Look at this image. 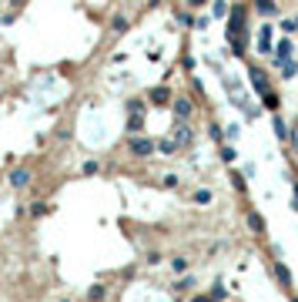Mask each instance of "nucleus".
<instances>
[{
  "label": "nucleus",
  "mask_w": 298,
  "mask_h": 302,
  "mask_svg": "<svg viewBox=\"0 0 298 302\" xmlns=\"http://www.w3.org/2000/svg\"><path fill=\"white\" fill-rule=\"evenodd\" d=\"M248 78H252V88L258 91V98H265V94H272V88H268V71L258 64H248Z\"/></svg>",
  "instance_id": "f257e3e1"
},
{
  "label": "nucleus",
  "mask_w": 298,
  "mask_h": 302,
  "mask_svg": "<svg viewBox=\"0 0 298 302\" xmlns=\"http://www.w3.org/2000/svg\"><path fill=\"white\" fill-rule=\"evenodd\" d=\"M30 181H34V171L27 165H20V168H14V171H10V188L14 191H24Z\"/></svg>",
  "instance_id": "f03ea898"
},
{
  "label": "nucleus",
  "mask_w": 298,
  "mask_h": 302,
  "mask_svg": "<svg viewBox=\"0 0 298 302\" xmlns=\"http://www.w3.org/2000/svg\"><path fill=\"white\" fill-rule=\"evenodd\" d=\"M128 148H131V155H138V158H148V155H154V141H151V138H144V134L131 138V141H128Z\"/></svg>",
  "instance_id": "7ed1b4c3"
},
{
  "label": "nucleus",
  "mask_w": 298,
  "mask_h": 302,
  "mask_svg": "<svg viewBox=\"0 0 298 302\" xmlns=\"http://www.w3.org/2000/svg\"><path fill=\"white\" fill-rule=\"evenodd\" d=\"M171 108H174L178 121H191V118H194V101H191V98H174Z\"/></svg>",
  "instance_id": "20e7f679"
},
{
  "label": "nucleus",
  "mask_w": 298,
  "mask_h": 302,
  "mask_svg": "<svg viewBox=\"0 0 298 302\" xmlns=\"http://www.w3.org/2000/svg\"><path fill=\"white\" fill-rule=\"evenodd\" d=\"M272 272H275V282H278V285H282L285 292H292V268H288L285 262H275V265H272Z\"/></svg>",
  "instance_id": "39448f33"
},
{
  "label": "nucleus",
  "mask_w": 298,
  "mask_h": 302,
  "mask_svg": "<svg viewBox=\"0 0 298 302\" xmlns=\"http://www.w3.org/2000/svg\"><path fill=\"white\" fill-rule=\"evenodd\" d=\"M258 54L272 57V24H265V27L258 31Z\"/></svg>",
  "instance_id": "423d86ee"
},
{
  "label": "nucleus",
  "mask_w": 298,
  "mask_h": 302,
  "mask_svg": "<svg viewBox=\"0 0 298 302\" xmlns=\"http://www.w3.org/2000/svg\"><path fill=\"white\" fill-rule=\"evenodd\" d=\"M178 141V148H184V145H191V138H194V131H191V124L188 121H178V128H174V134H171Z\"/></svg>",
  "instance_id": "0eeeda50"
},
{
  "label": "nucleus",
  "mask_w": 298,
  "mask_h": 302,
  "mask_svg": "<svg viewBox=\"0 0 298 302\" xmlns=\"http://www.w3.org/2000/svg\"><path fill=\"white\" fill-rule=\"evenodd\" d=\"M148 101H151V104H168V101H171L168 84H164V88H151V91H148Z\"/></svg>",
  "instance_id": "6e6552de"
},
{
  "label": "nucleus",
  "mask_w": 298,
  "mask_h": 302,
  "mask_svg": "<svg viewBox=\"0 0 298 302\" xmlns=\"http://www.w3.org/2000/svg\"><path fill=\"white\" fill-rule=\"evenodd\" d=\"M248 228L254 235H265V215L262 212H248Z\"/></svg>",
  "instance_id": "1a4fd4ad"
},
{
  "label": "nucleus",
  "mask_w": 298,
  "mask_h": 302,
  "mask_svg": "<svg viewBox=\"0 0 298 302\" xmlns=\"http://www.w3.org/2000/svg\"><path fill=\"white\" fill-rule=\"evenodd\" d=\"M254 11L265 14V17H275V14H278V4H275V0H254Z\"/></svg>",
  "instance_id": "9d476101"
},
{
  "label": "nucleus",
  "mask_w": 298,
  "mask_h": 302,
  "mask_svg": "<svg viewBox=\"0 0 298 302\" xmlns=\"http://www.w3.org/2000/svg\"><path fill=\"white\" fill-rule=\"evenodd\" d=\"M154 151H161V155H174L178 141H174V138H161V141H154Z\"/></svg>",
  "instance_id": "9b49d317"
},
{
  "label": "nucleus",
  "mask_w": 298,
  "mask_h": 302,
  "mask_svg": "<svg viewBox=\"0 0 298 302\" xmlns=\"http://www.w3.org/2000/svg\"><path fill=\"white\" fill-rule=\"evenodd\" d=\"M191 201H194V205H211V201H214V191L211 188H198L194 195H191Z\"/></svg>",
  "instance_id": "f8f14e48"
},
{
  "label": "nucleus",
  "mask_w": 298,
  "mask_h": 302,
  "mask_svg": "<svg viewBox=\"0 0 298 302\" xmlns=\"http://www.w3.org/2000/svg\"><path fill=\"white\" fill-rule=\"evenodd\" d=\"M272 124H275V134H278V141H288V128H285V121L278 118V111H272Z\"/></svg>",
  "instance_id": "ddd939ff"
},
{
  "label": "nucleus",
  "mask_w": 298,
  "mask_h": 302,
  "mask_svg": "<svg viewBox=\"0 0 298 302\" xmlns=\"http://www.w3.org/2000/svg\"><path fill=\"white\" fill-rule=\"evenodd\" d=\"M295 74H298V61H292V57H288V61H282V78L292 81Z\"/></svg>",
  "instance_id": "4468645a"
},
{
  "label": "nucleus",
  "mask_w": 298,
  "mask_h": 302,
  "mask_svg": "<svg viewBox=\"0 0 298 302\" xmlns=\"http://www.w3.org/2000/svg\"><path fill=\"white\" fill-rule=\"evenodd\" d=\"M228 11H232V7H228V0H214V4H211V14H214V21L228 17Z\"/></svg>",
  "instance_id": "2eb2a0df"
},
{
  "label": "nucleus",
  "mask_w": 298,
  "mask_h": 302,
  "mask_svg": "<svg viewBox=\"0 0 298 302\" xmlns=\"http://www.w3.org/2000/svg\"><path fill=\"white\" fill-rule=\"evenodd\" d=\"M208 131H211V141H214V145H224V128H221L218 121H211Z\"/></svg>",
  "instance_id": "dca6fc26"
},
{
  "label": "nucleus",
  "mask_w": 298,
  "mask_h": 302,
  "mask_svg": "<svg viewBox=\"0 0 298 302\" xmlns=\"http://www.w3.org/2000/svg\"><path fill=\"white\" fill-rule=\"evenodd\" d=\"M211 299H228V289H224V282H214V285H211Z\"/></svg>",
  "instance_id": "f3484780"
},
{
  "label": "nucleus",
  "mask_w": 298,
  "mask_h": 302,
  "mask_svg": "<svg viewBox=\"0 0 298 302\" xmlns=\"http://www.w3.org/2000/svg\"><path fill=\"white\" fill-rule=\"evenodd\" d=\"M232 185H234V191H238V195H244V191H248V185H244V178L238 175V171H232Z\"/></svg>",
  "instance_id": "a211bd4d"
},
{
  "label": "nucleus",
  "mask_w": 298,
  "mask_h": 302,
  "mask_svg": "<svg viewBox=\"0 0 298 302\" xmlns=\"http://www.w3.org/2000/svg\"><path fill=\"white\" fill-rule=\"evenodd\" d=\"M98 171H100L98 161H84V165H80V175H88V178H90V175H98Z\"/></svg>",
  "instance_id": "6ab92c4d"
},
{
  "label": "nucleus",
  "mask_w": 298,
  "mask_h": 302,
  "mask_svg": "<svg viewBox=\"0 0 298 302\" xmlns=\"http://www.w3.org/2000/svg\"><path fill=\"white\" fill-rule=\"evenodd\" d=\"M218 148H221V161H228V165H232L234 158H238V155H234V148H224V145H218Z\"/></svg>",
  "instance_id": "aec40b11"
},
{
  "label": "nucleus",
  "mask_w": 298,
  "mask_h": 302,
  "mask_svg": "<svg viewBox=\"0 0 298 302\" xmlns=\"http://www.w3.org/2000/svg\"><path fill=\"white\" fill-rule=\"evenodd\" d=\"M110 27H114V34H124V31H128V21H124V17H114Z\"/></svg>",
  "instance_id": "412c9836"
},
{
  "label": "nucleus",
  "mask_w": 298,
  "mask_h": 302,
  "mask_svg": "<svg viewBox=\"0 0 298 302\" xmlns=\"http://www.w3.org/2000/svg\"><path fill=\"white\" fill-rule=\"evenodd\" d=\"M171 272H188V258H174L171 262Z\"/></svg>",
  "instance_id": "4be33fe9"
},
{
  "label": "nucleus",
  "mask_w": 298,
  "mask_h": 302,
  "mask_svg": "<svg viewBox=\"0 0 298 302\" xmlns=\"http://www.w3.org/2000/svg\"><path fill=\"white\" fill-rule=\"evenodd\" d=\"M191 285H194V275H184V279L178 282L174 289H178V292H184V289H191Z\"/></svg>",
  "instance_id": "5701e85b"
},
{
  "label": "nucleus",
  "mask_w": 298,
  "mask_h": 302,
  "mask_svg": "<svg viewBox=\"0 0 298 302\" xmlns=\"http://www.w3.org/2000/svg\"><path fill=\"white\" fill-rule=\"evenodd\" d=\"M282 31H285V34H295V31H298V17H292V21H285V24H282Z\"/></svg>",
  "instance_id": "b1692460"
},
{
  "label": "nucleus",
  "mask_w": 298,
  "mask_h": 302,
  "mask_svg": "<svg viewBox=\"0 0 298 302\" xmlns=\"http://www.w3.org/2000/svg\"><path fill=\"white\" fill-rule=\"evenodd\" d=\"M104 295V285H90V292H88V299H100Z\"/></svg>",
  "instance_id": "393cba45"
},
{
  "label": "nucleus",
  "mask_w": 298,
  "mask_h": 302,
  "mask_svg": "<svg viewBox=\"0 0 298 302\" xmlns=\"http://www.w3.org/2000/svg\"><path fill=\"white\" fill-rule=\"evenodd\" d=\"M30 212H34V215H47V212H50V205H34Z\"/></svg>",
  "instance_id": "a878e982"
},
{
  "label": "nucleus",
  "mask_w": 298,
  "mask_h": 302,
  "mask_svg": "<svg viewBox=\"0 0 298 302\" xmlns=\"http://www.w3.org/2000/svg\"><path fill=\"white\" fill-rule=\"evenodd\" d=\"M204 4H208V0H188V7H191V11H194V7H204Z\"/></svg>",
  "instance_id": "bb28decb"
},
{
  "label": "nucleus",
  "mask_w": 298,
  "mask_h": 302,
  "mask_svg": "<svg viewBox=\"0 0 298 302\" xmlns=\"http://www.w3.org/2000/svg\"><path fill=\"white\" fill-rule=\"evenodd\" d=\"M292 191H295V195H292V208H298V185H295Z\"/></svg>",
  "instance_id": "cd10ccee"
},
{
  "label": "nucleus",
  "mask_w": 298,
  "mask_h": 302,
  "mask_svg": "<svg viewBox=\"0 0 298 302\" xmlns=\"http://www.w3.org/2000/svg\"><path fill=\"white\" fill-rule=\"evenodd\" d=\"M158 4H161V0H148V7H158Z\"/></svg>",
  "instance_id": "c85d7f7f"
}]
</instances>
